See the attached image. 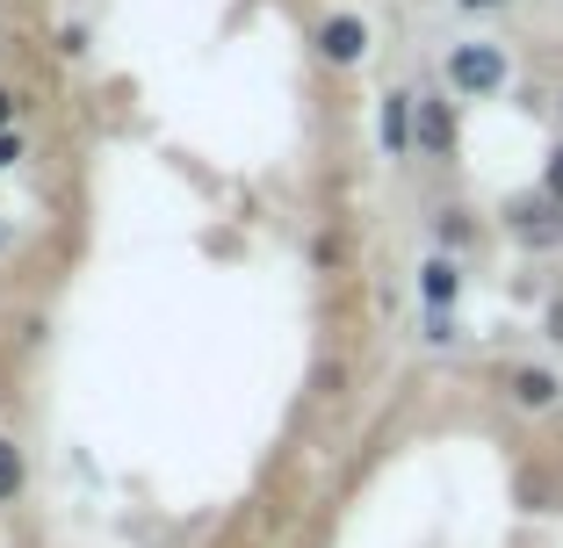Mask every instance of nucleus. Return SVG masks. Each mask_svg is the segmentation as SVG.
<instances>
[{
    "label": "nucleus",
    "instance_id": "f257e3e1",
    "mask_svg": "<svg viewBox=\"0 0 563 548\" xmlns=\"http://www.w3.org/2000/svg\"><path fill=\"white\" fill-rule=\"evenodd\" d=\"M441 80H448L455 101H492L514 80V58H506V44H492V36H470V44H448Z\"/></svg>",
    "mask_w": 563,
    "mask_h": 548
},
{
    "label": "nucleus",
    "instance_id": "f03ea898",
    "mask_svg": "<svg viewBox=\"0 0 563 548\" xmlns=\"http://www.w3.org/2000/svg\"><path fill=\"white\" fill-rule=\"evenodd\" d=\"M318 58H325L332 72H354L368 58V44H376V30H368V15H354V8H340V15H325L318 22Z\"/></svg>",
    "mask_w": 563,
    "mask_h": 548
},
{
    "label": "nucleus",
    "instance_id": "7ed1b4c3",
    "mask_svg": "<svg viewBox=\"0 0 563 548\" xmlns=\"http://www.w3.org/2000/svg\"><path fill=\"white\" fill-rule=\"evenodd\" d=\"M506 232H514L520 246H534V253L563 246V202H549L542 188H534V195H514L506 202Z\"/></svg>",
    "mask_w": 563,
    "mask_h": 548
},
{
    "label": "nucleus",
    "instance_id": "20e7f679",
    "mask_svg": "<svg viewBox=\"0 0 563 548\" xmlns=\"http://www.w3.org/2000/svg\"><path fill=\"white\" fill-rule=\"evenodd\" d=\"M455 137H463V123H455V101H448V94H419L412 152H419V159H455Z\"/></svg>",
    "mask_w": 563,
    "mask_h": 548
},
{
    "label": "nucleus",
    "instance_id": "39448f33",
    "mask_svg": "<svg viewBox=\"0 0 563 548\" xmlns=\"http://www.w3.org/2000/svg\"><path fill=\"white\" fill-rule=\"evenodd\" d=\"M412 116H419L412 87H383V94H376V137H383L390 159H412Z\"/></svg>",
    "mask_w": 563,
    "mask_h": 548
},
{
    "label": "nucleus",
    "instance_id": "423d86ee",
    "mask_svg": "<svg viewBox=\"0 0 563 548\" xmlns=\"http://www.w3.org/2000/svg\"><path fill=\"white\" fill-rule=\"evenodd\" d=\"M506 398H514L520 412H549V404L563 398V376H556V368L520 361V368H506Z\"/></svg>",
    "mask_w": 563,
    "mask_h": 548
},
{
    "label": "nucleus",
    "instance_id": "0eeeda50",
    "mask_svg": "<svg viewBox=\"0 0 563 548\" xmlns=\"http://www.w3.org/2000/svg\"><path fill=\"white\" fill-rule=\"evenodd\" d=\"M455 297H463V260L427 253V260H419V303H427V311H455Z\"/></svg>",
    "mask_w": 563,
    "mask_h": 548
},
{
    "label": "nucleus",
    "instance_id": "6e6552de",
    "mask_svg": "<svg viewBox=\"0 0 563 548\" xmlns=\"http://www.w3.org/2000/svg\"><path fill=\"white\" fill-rule=\"evenodd\" d=\"M470 246H477V216H470V210H441V216H433V253L463 260Z\"/></svg>",
    "mask_w": 563,
    "mask_h": 548
},
{
    "label": "nucleus",
    "instance_id": "1a4fd4ad",
    "mask_svg": "<svg viewBox=\"0 0 563 548\" xmlns=\"http://www.w3.org/2000/svg\"><path fill=\"white\" fill-rule=\"evenodd\" d=\"M22 491H30V462H22V448L0 433V505H15Z\"/></svg>",
    "mask_w": 563,
    "mask_h": 548
},
{
    "label": "nucleus",
    "instance_id": "9d476101",
    "mask_svg": "<svg viewBox=\"0 0 563 548\" xmlns=\"http://www.w3.org/2000/svg\"><path fill=\"white\" fill-rule=\"evenodd\" d=\"M51 51H58V58H87V51H95V30H87V22H58Z\"/></svg>",
    "mask_w": 563,
    "mask_h": 548
},
{
    "label": "nucleus",
    "instance_id": "9b49d317",
    "mask_svg": "<svg viewBox=\"0 0 563 548\" xmlns=\"http://www.w3.org/2000/svg\"><path fill=\"white\" fill-rule=\"evenodd\" d=\"M455 339H463L455 311H427V347H455Z\"/></svg>",
    "mask_w": 563,
    "mask_h": 548
},
{
    "label": "nucleus",
    "instance_id": "f8f14e48",
    "mask_svg": "<svg viewBox=\"0 0 563 548\" xmlns=\"http://www.w3.org/2000/svg\"><path fill=\"white\" fill-rule=\"evenodd\" d=\"M542 195H549V202H563V137L549 145V159H542Z\"/></svg>",
    "mask_w": 563,
    "mask_h": 548
},
{
    "label": "nucleus",
    "instance_id": "ddd939ff",
    "mask_svg": "<svg viewBox=\"0 0 563 548\" xmlns=\"http://www.w3.org/2000/svg\"><path fill=\"white\" fill-rule=\"evenodd\" d=\"M15 159H30V145H22V131H0V174L15 167Z\"/></svg>",
    "mask_w": 563,
    "mask_h": 548
},
{
    "label": "nucleus",
    "instance_id": "4468645a",
    "mask_svg": "<svg viewBox=\"0 0 563 548\" xmlns=\"http://www.w3.org/2000/svg\"><path fill=\"white\" fill-rule=\"evenodd\" d=\"M15 116H22V94L0 80V131H15Z\"/></svg>",
    "mask_w": 563,
    "mask_h": 548
},
{
    "label": "nucleus",
    "instance_id": "2eb2a0df",
    "mask_svg": "<svg viewBox=\"0 0 563 548\" xmlns=\"http://www.w3.org/2000/svg\"><path fill=\"white\" fill-rule=\"evenodd\" d=\"M542 339H556V347H563V297L542 311Z\"/></svg>",
    "mask_w": 563,
    "mask_h": 548
},
{
    "label": "nucleus",
    "instance_id": "dca6fc26",
    "mask_svg": "<svg viewBox=\"0 0 563 548\" xmlns=\"http://www.w3.org/2000/svg\"><path fill=\"white\" fill-rule=\"evenodd\" d=\"M455 8H470V15H484V8H514V0H455Z\"/></svg>",
    "mask_w": 563,
    "mask_h": 548
},
{
    "label": "nucleus",
    "instance_id": "f3484780",
    "mask_svg": "<svg viewBox=\"0 0 563 548\" xmlns=\"http://www.w3.org/2000/svg\"><path fill=\"white\" fill-rule=\"evenodd\" d=\"M556 109H563V94H556Z\"/></svg>",
    "mask_w": 563,
    "mask_h": 548
}]
</instances>
